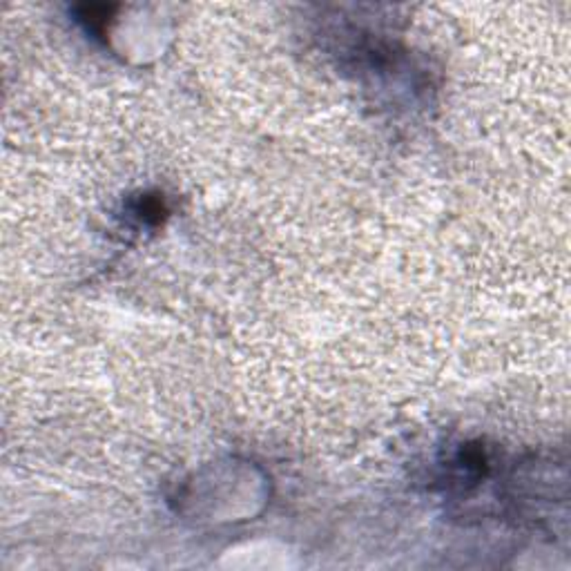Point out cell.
Returning a JSON list of instances; mask_svg holds the SVG:
<instances>
[{
  "instance_id": "6da1fadb",
  "label": "cell",
  "mask_w": 571,
  "mask_h": 571,
  "mask_svg": "<svg viewBox=\"0 0 571 571\" xmlns=\"http://www.w3.org/2000/svg\"><path fill=\"white\" fill-rule=\"evenodd\" d=\"M81 20H85L88 27L92 31H101L103 25L108 23V18H110V12H112V7L108 5H85L81 9Z\"/></svg>"
}]
</instances>
